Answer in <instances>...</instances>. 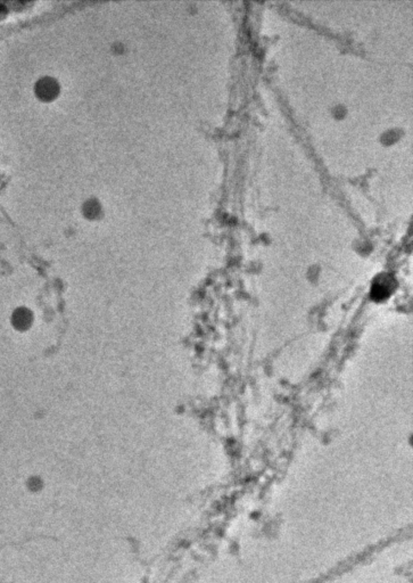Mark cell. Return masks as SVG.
<instances>
[{
    "instance_id": "6da1fadb",
    "label": "cell",
    "mask_w": 413,
    "mask_h": 583,
    "mask_svg": "<svg viewBox=\"0 0 413 583\" xmlns=\"http://www.w3.org/2000/svg\"><path fill=\"white\" fill-rule=\"evenodd\" d=\"M395 286H396V285H395L394 278L392 276L386 274L380 275L379 277H377L375 279V282L372 283L371 287L372 299L376 301H384L386 299H388L390 294L394 292Z\"/></svg>"
},
{
    "instance_id": "7a4b0ae2",
    "label": "cell",
    "mask_w": 413,
    "mask_h": 583,
    "mask_svg": "<svg viewBox=\"0 0 413 583\" xmlns=\"http://www.w3.org/2000/svg\"><path fill=\"white\" fill-rule=\"evenodd\" d=\"M34 323V315L32 310L26 306H19L11 316V324L15 331L20 333L28 332Z\"/></svg>"
},
{
    "instance_id": "3957f363",
    "label": "cell",
    "mask_w": 413,
    "mask_h": 583,
    "mask_svg": "<svg viewBox=\"0 0 413 583\" xmlns=\"http://www.w3.org/2000/svg\"><path fill=\"white\" fill-rule=\"evenodd\" d=\"M40 94H42V96L44 95V97L46 98H51V96L53 97L54 95H56L57 92V84L55 83V81H51L49 79H46V81H43V82H40Z\"/></svg>"
}]
</instances>
